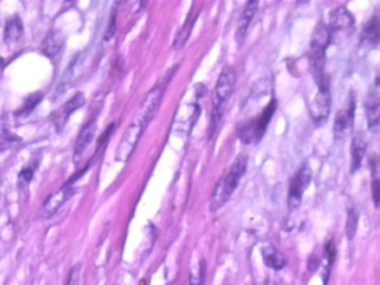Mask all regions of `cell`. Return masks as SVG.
Segmentation results:
<instances>
[{"label": "cell", "mask_w": 380, "mask_h": 285, "mask_svg": "<svg viewBox=\"0 0 380 285\" xmlns=\"http://www.w3.org/2000/svg\"><path fill=\"white\" fill-rule=\"evenodd\" d=\"M367 151V138L363 131H358L351 141V174H355L361 166Z\"/></svg>", "instance_id": "cell-14"}, {"label": "cell", "mask_w": 380, "mask_h": 285, "mask_svg": "<svg viewBox=\"0 0 380 285\" xmlns=\"http://www.w3.org/2000/svg\"><path fill=\"white\" fill-rule=\"evenodd\" d=\"M327 28L331 41L340 43L348 38L355 29V18L346 7H339L331 12L329 26H327Z\"/></svg>", "instance_id": "cell-6"}, {"label": "cell", "mask_w": 380, "mask_h": 285, "mask_svg": "<svg viewBox=\"0 0 380 285\" xmlns=\"http://www.w3.org/2000/svg\"><path fill=\"white\" fill-rule=\"evenodd\" d=\"M331 110V96L329 85L320 86L318 93L315 94L312 102L310 104L309 112L311 119L315 126H323L328 120Z\"/></svg>", "instance_id": "cell-8"}, {"label": "cell", "mask_w": 380, "mask_h": 285, "mask_svg": "<svg viewBox=\"0 0 380 285\" xmlns=\"http://www.w3.org/2000/svg\"><path fill=\"white\" fill-rule=\"evenodd\" d=\"M116 16H117V4L114 5V7L112 8V13H110V17H109V22L107 25L106 31H105V40H109L115 34L116 30Z\"/></svg>", "instance_id": "cell-25"}, {"label": "cell", "mask_w": 380, "mask_h": 285, "mask_svg": "<svg viewBox=\"0 0 380 285\" xmlns=\"http://www.w3.org/2000/svg\"><path fill=\"white\" fill-rule=\"evenodd\" d=\"M79 279H81V264H77L68 274V278L66 285H79Z\"/></svg>", "instance_id": "cell-26"}, {"label": "cell", "mask_w": 380, "mask_h": 285, "mask_svg": "<svg viewBox=\"0 0 380 285\" xmlns=\"http://www.w3.org/2000/svg\"><path fill=\"white\" fill-rule=\"evenodd\" d=\"M355 109H356V100L351 99L349 107L347 109H341L338 112L336 118H335V124H334V131L335 135H342L345 131L351 127L353 119H355Z\"/></svg>", "instance_id": "cell-15"}, {"label": "cell", "mask_w": 380, "mask_h": 285, "mask_svg": "<svg viewBox=\"0 0 380 285\" xmlns=\"http://www.w3.org/2000/svg\"><path fill=\"white\" fill-rule=\"evenodd\" d=\"M276 100H271L266 109L258 116L257 119L246 121L245 124L240 125L237 128V136L243 144H251L253 141H259L270 123L272 116L276 112Z\"/></svg>", "instance_id": "cell-5"}, {"label": "cell", "mask_w": 380, "mask_h": 285, "mask_svg": "<svg viewBox=\"0 0 380 285\" xmlns=\"http://www.w3.org/2000/svg\"><path fill=\"white\" fill-rule=\"evenodd\" d=\"M358 220L359 214L355 206L348 207V215H347V224H346V234L348 240L351 241L356 236V232L358 228Z\"/></svg>", "instance_id": "cell-22"}, {"label": "cell", "mask_w": 380, "mask_h": 285, "mask_svg": "<svg viewBox=\"0 0 380 285\" xmlns=\"http://www.w3.org/2000/svg\"><path fill=\"white\" fill-rule=\"evenodd\" d=\"M195 19H197V16H195V17H193V18L188 17L186 19L185 24L182 26V28L179 29V31L175 37V39H174V41H173V48L174 49L178 50V49H181L184 45H185L189 35H191V31H192Z\"/></svg>", "instance_id": "cell-21"}, {"label": "cell", "mask_w": 380, "mask_h": 285, "mask_svg": "<svg viewBox=\"0 0 380 285\" xmlns=\"http://www.w3.org/2000/svg\"><path fill=\"white\" fill-rule=\"evenodd\" d=\"M41 99H43V95H41L40 93L31 94L30 96L27 99H26V102L23 105V107L18 110V113H16V115L27 116L28 114L33 112L37 105H38L41 102Z\"/></svg>", "instance_id": "cell-23"}, {"label": "cell", "mask_w": 380, "mask_h": 285, "mask_svg": "<svg viewBox=\"0 0 380 285\" xmlns=\"http://www.w3.org/2000/svg\"><path fill=\"white\" fill-rule=\"evenodd\" d=\"M150 123L151 121L145 116L140 113L135 114L133 121H132L129 127L124 131L123 137L120 138L119 145L116 149V161L125 163L130 160L134 150L136 149L137 142L141 139L142 135H143L144 130Z\"/></svg>", "instance_id": "cell-4"}, {"label": "cell", "mask_w": 380, "mask_h": 285, "mask_svg": "<svg viewBox=\"0 0 380 285\" xmlns=\"http://www.w3.org/2000/svg\"><path fill=\"white\" fill-rule=\"evenodd\" d=\"M246 167L247 158L243 155H240L234 161L233 164H232L230 171L226 173V175L216 183L210 203V209L212 212H215V210L224 206L226 202L231 198L232 194L234 193L236 187L239 186L242 177L245 174Z\"/></svg>", "instance_id": "cell-1"}, {"label": "cell", "mask_w": 380, "mask_h": 285, "mask_svg": "<svg viewBox=\"0 0 380 285\" xmlns=\"http://www.w3.org/2000/svg\"><path fill=\"white\" fill-rule=\"evenodd\" d=\"M85 102L86 99L85 96H84V94L77 93L74 95V97H72L70 100H67L62 106H60L56 110L54 113V116H52V123H54L57 131H60L65 127L71 115L75 113L77 109L83 107L84 105H85Z\"/></svg>", "instance_id": "cell-9"}, {"label": "cell", "mask_w": 380, "mask_h": 285, "mask_svg": "<svg viewBox=\"0 0 380 285\" xmlns=\"http://www.w3.org/2000/svg\"><path fill=\"white\" fill-rule=\"evenodd\" d=\"M371 191H372V198H373L374 206L378 207L379 199H380V192H379V181L377 178H374L371 184Z\"/></svg>", "instance_id": "cell-27"}, {"label": "cell", "mask_w": 380, "mask_h": 285, "mask_svg": "<svg viewBox=\"0 0 380 285\" xmlns=\"http://www.w3.org/2000/svg\"><path fill=\"white\" fill-rule=\"evenodd\" d=\"M379 44V20L377 16H374L363 29L360 38V47L362 48L372 49L376 48Z\"/></svg>", "instance_id": "cell-16"}, {"label": "cell", "mask_w": 380, "mask_h": 285, "mask_svg": "<svg viewBox=\"0 0 380 285\" xmlns=\"http://www.w3.org/2000/svg\"><path fill=\"white\" fill-rule=\"evenodd\" d=\"M378 78H376V86L369 93L366 100V116L368 128L372 134H377L379 129V94H378Z\"/></svg>", "instance_id": "cell-11"}, {"label": "cell", "mask_w": 380, "mask_h": 285, "mask_svg": "<svg viewBox=\"0 0 380 285\" xmlns=\"http://www.w3.org/2000/svg\"><path fill=\"white\" fill-rule=\"evenodd\" d=\"M311 179H312V171L308 164H303L290 182L288 193V204L290 208L294 209L299 207L302 200V195L310 185Z\"/></svg>", "instance_id": "cell-7"}, {"label": "cell", "mask_w": 380, "mask_h": 285, "mask_svg": "<svg viewBox=\"0 0 380 285\" xmlns=\"http://www.w3.org/2000/svg\"><path fill=\"white\" fill-rule=\"evenodd\" d=\"M24 33V26L19 17L10 18L5 26L4 38L7 44H14L20 39Z\"/></svg>", "instance_id": "cell-18"}, {"label": "cell", "mask_w": 380, "mask_h": 285, "mask_svg": "<svg viewBox=\"0 0 380 285\" xmlns=\"http://www.w3.org/2000/svg\"><path fill=\"white\" fill-rule=\"evenodd\" d=\"M331 43L330 35L327 26L323 23L316 25L310 41L309 61L312 76L318 86L328 85V81L325 76L326 67V50Z\"/></svg>", "instance_id": "cell-2"}, {"label": "cell", "mask_w": 380, "mask_h": 285, "mask_svg": "<svg viewBox=\"0 0 380 285\" xmlns=\"http://www.w3.org/2000/svg\"><path fill=\"white\" fill-rule=\"evenodd\" d=\"M64 46V36L58 30H54L48 34L41 44L40 50L48 58H54L58 55Z\"/></svg>", "instance_id": "cell-17"}, {"label": "cell", "mask_w": 380, "mask_h": 285, "mask_svg": "<svg viewBox=\"0 0 380 285\" xmlns=\"http://www.w3.org/2000/svg\"><path fill=\"white\" fill-rule=\"evenodd\" d=\"M263 261L268 267L276 271L282 270L287 265L286 257L276 249H266L263 251Z\"/></svg>", "instance_id": "cell-19"}, {"label": "cell", "mask_w": 380, "mask_h": 285, "mask_svg": "<svg viewBox=\"0 0 380 285\" xmlns=\"http://www.w3.org/2000/svg\"><path fill=\"white\" fill-rule=\"evenodd\" d=\"M236 81V74L232 66H225L216 81L213 93L212 120L210 125V136H212L219 121L222 118L226 102L230 99Z\"/></svg>", "instance_id": "cell-3"}, {"label": "cell", "mask_w": 380, "mask_h": 285, "mask_svg": "<svg viewBox=\"0 0 380 285\" xmlns=\"http://www.w3.org/2000/svg\"><path fill=\"white\" fill-rule=\"evenodd\" d=\"M74 194H75V187L66 184L65 186L58 189L56 193L50 195L49 198L46 200L44 203L43 209H41V214H43V216L46 219L51 218L52 215H55L58 212V209H59L68 199H71L74 196Z\"/></svg>", "instance_id": "cell-10"}, {"label": "cell", "mask_w": 380, "mask_h": 285, "mask_svg": "<svg viewBox=\"0 0 380 285\" xmlns=\"http://www.w3.org/2000/svg\"><path fill=\"white\" fill-rule=\"evenodd\" d=\"M3 67H4V58L0 57V70L3 69Z\"/></svg>", "instance_id": "cell-28"}, {"label": "cell", "mask_w": 380, "mask_h": 285, "mask_svg": "<svg viewBox=\"0 0 380 285\" xmlns=\"http://www.w3.org/2000/svg\"><path fill=\"white\" fill-rule=\"evenodd\" d=\"M34 177V170L30 167H25L23 168L22 171H20V173L18 174V181H17V185L19 188H26L27 187L31 179H33Z\"/></svg>", "instance_id": "cell-24"}, {"label": "cell", "mask_w": 380, "mask_h": 285, "mask_svg": "<svg viewBox=\"0 0 380 285\" xmlns=\"http://www.w3.org/2000/svg\"><path fill=\"white\" fill-rule=\"evenodd\" d=\"M95 131H96V121H95V119L88 121L79 131L75 141V146H74V161H75V163L81 161L83 154L94 139Z\"/></svg>", "instance_id": "cell-12"}, {"label": "cell", "mask_w": 380, "mask_h": 285, "mask_svg": "<svg viewBox=\"0 0 380 285\" xmlns=\"http://www.w3.org/2000/svg\"><path fill=\"white\" fill-rule=\"evenodd\" d=\"M258 5H259L258 2H249V3H246L243 10H242L239 22H237V29L235 33V40H236V44L239 46H242L244 44L247 29H249V26H250L253 16H255L257 13Z\"/></svg>", "instance_id": "cell-13"}, {"label": "cell", "mask_w": 380, "mask_h": 285, "mask_svg": "<svg viewBox=\"0 0 380 285\" xmlns=\"http://www.w3.org/2000/svg\"><path fill=\"white\" fill-rule=\"evenodd\" d=\"M20 138L13 134L8 128V124L4 119H0V151H6L18 144Z\"/></svg>", "instance_id": "cell-20"}]
</instances>
